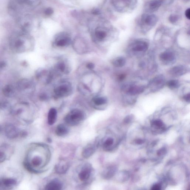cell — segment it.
Returning a JSON list of instances; mask_svg holds the SVG:
<instances>
[{
	"label": "cell",
	"instance_id": "cell-23",
	"mask_svg": "<svg viewBox=\"0 0 190 190\" xmlns=\"http://www.w3.org/2000/svg\"><path fill=\"white\" fill-rule=\"evenodd\" d=\"M152 126L158 129H163L165 125L163 122L159 120H155L152 122Z\"/></svg>",
	"mask_w": 190,
	"mask_h": 190
},
{
	"label": "cell",
	"instance_id": "cell-27",
	"mask_svg": "<svg viewBox=\"0 0 190 190\" xmlns=\"http://www.w3.org/2000/svg\"><path fill=\"white\" fill-rule=\"evenodd\" d=\"M56 68L61 72H64L66 71V66L63 61L58 62L56 65Z\"/></svg>",
	"mask_w": 190,
	"mask_h": 190
},
{
	"label": "cell",
	"instance_id": "cell-16",
	"mask_svg": "<svg viewBox=\"0 0 190 190\" xmlns=\"http://www.w3.org/2000/svg\"><path fill=\"white\" fill-rule=\"evenodd\" d=\"M69 132L68 127L63 124H61L57 126L56 129V134L58 136H64L67 135Z\"/></svg>",
	"mask_w": 190,
	"mask_h": 190
},
{
	"label": "cell",
	"instance_id": "cell-5",
	"mask_svg": "<svg viewBox=\"0 0 190 190\" xmlns=\"http://www.w3.org/2000/svg\"><path fill=\"white\" fill-rule=\"evenodd\" d=\"M188 69L183 66H175L170 70L169 74L175 77L183 76L188 72Z\"/></svg>",
	"mask_w": 190,
	"mask_h": 190
},
{
	"label": "cell",
	"instance_id": "cell-8",
	"mask_svg": "<svg viewBox=\"0 0 190 190\" xmlns=\"http://www.w3.org/2000/svg\"><path fill=\"white\" fill-rule=\"evenodd\" d=\"M142 21V23L150 27H153L157 22V17L154 15H143Z\"/></svg>",
	"mask_w": 190,
	"mask_h": 190
},
{
	"label": "cell",
	"instance_id": "cell-19",
	"mask_svg": "<svg viewBox=\"0 0 190 190\" xmlns=\"http://www.w3.org/2000/svg\"><path fill=\"white\" fill-rule=\"evenodd\" d=\"M126 62L125 58L123 57H117L112 61V64L117 67H123L125 64Z\"/></svg>",
	"mask_w": 190,
	"mask_h": 190
},
{
	"label": "cell",
	"instance_id": "cell-9",
	"mask_svg": "<svg viewBox=\"0 0 190 190\" xmlns=\"http://www.w3.org/2000/svg\"><path fill=\"white\" fill-rule=\"evenodd\" d=\"M148 48V45L145 42L137 41L132 44V50L134 52H145Z\"/></svg>",
	"mask_w": 190,
	"mask_h": 190
},
{
	"label": "cell",
	"instance_id": "cell-38",
	"mask_svg": "<svg viewBox=\"0 0 190 190\" xmlns=\"http://www.w3.org/2000/svg\"><path fill=\"white\" fill-rule=\"evenodd\" d=\"M144 140L142 139H136L135 141L136 143L138 145H142V144L144 143Z\"/></svg>",
	"mask_w": 190,
	"mask_h": 190
},
{
	"label": "cell",
	"instance_id": "cell-7",
	"mask_svg": "<svg viewBox=\"0 0 190 190\" xmlns=\"http://www.w3.org/2000/svg\"><path fill=\"white\" fill-rule=\"evenodd\" d=\"M92 167L89 165L84 166L78 174L79 178L82 182L88 181L91 176Z\"/></svg>",
	"mask_w": 190,
	"mask_h": 190
},
{
	"label": "cell",
	"instance_id": "cell-10",
	"mask_svg": "<svg viewBox=\"0 0 190 190\" xmlns=\"http://www.w3.org/2000/svg\"><path fill=\"white\" fill-rule=\"evenodd\" d=\"M160 60L166 64L173 62L175 60V55L172 52L165 51L161 53L159 56Z\"/></svg>",
	"mask_w": 190,
	"mask_h": 190
},
{
	"label": "cell",
	"instance_id": "cell-11",
	"mask_svg": "<svg viewBox=\"0 0 190 190\" xmlns=\"http://www.w3.org/2000/svg\"><path fill=\"white\" fill-rule=\"evenodd\" d=\"M125 88L127 89V93L131 96H134L142 93L145 89V87L142 86H131L128 88Z\"/></svg>",
	"mask_w": 190,
	"mask_h": 190
},
{
	"label": "cell",
	"instance_id": "cell-26",
	"mask_svg": "<svg viewBox=\"0 0 190 190\" xmlns=\"http://www.w3.org/2000/svg\"><path fill=\"white\" fill-rule=\"evenodd\" d=\"M95 35L97 38L100 41H102L107 36L106 32L102 31H96Z\"/></svg>",
	"mask_w": 190,
	"mask_h": 190
},
{
	"label": "cell",
	"instance_id": "cell-28",
	"mask_svg": "<svg viewBox=\"0 0 190 190\" xmlns=\"http://www.w3.org/2000/svg\"><path fill=\"white\" fill-rule=\"evenodd\" d=\"M114 140L113 138L110 137L107 138L103 143V147L104 149H107L109 148L113 145Z\"/></svg>",
	"mask_w": 190,
	"mask_h": 190
},
{
	"label": "cell",
	"instance_id": "cell-32",
	"mask_svg": "<svg viewBox=\"0 0 190 190\" xmlns=\"http://www.w3.org/2000/svg\"><path fill=\"white\" fill-rule=\"evenodd\" d=\"M6 159V155L4 152L0 151V163L3 162Z\"/></svg>",
	"mask_w": 190,
	"mask_h": 190
},
{
	"label": "cell",
	"instance_id": "cell-12",
	"mask_svg": "<svg viewBox=\"0 0 190 190\" xmlns=\"http://www.w3.org/2000/svg\"><path fill=\"white\" fill-rule=\"evenodd\" d=\"M17 183V181L14 179H4L0 180V187L6 188H12L15 187Z\"/></svg>",
	"mask_w": 190,
	"mask_h": 190
},
{
	"label": "cell",
	"instance_id": "cell-25",
	"mask_svg": "<svg viewBox=\"0 0 190 190\" xmlns=\"http://www.w3.org/2000/svg\"><path fill=\"white\" fill-rule=\"evenodd\" d=\"M29 84L27 82V80H23L19 82V84L17 85L18 88L22 90L25 89L29 87Z\"/></svg>",
	"mask_w": 190,
	"mask_h": 190
},
{
	"label": "cell",
	"instance_id": "cell-2",
	"mask_svg": "<svg viewBox=\"0 0 190 190\" xmlns=\"http://www.w3.org/2000/svg\"><path fill=\"white\" fill-rule=\"evenodd\" d=\"M72 91V88L70 83H64L59 85L55 87L54 92L56 97L61 98L69 96Z\"/></svg>",
	"mask_w": 190,
	"mask_h": 190
},
{
	"label": "cell",
	"instance_id": "cell-20",
	"mask_svg": "<svg viewBox=\"0 0 190 190\" xmlns=\"http://www.w3.org/2000/svg\"><path fill=\"white\" fill-rule=\"evenodd\" d=\"M107 99L106 97H97L92 99V102L96 106H99L103 105L107 102Z\"/></svg>",
	"mask_w": 190,
	"mask_h": 190
},
{
	"label": "cell",
	"instance_id": "cell-36",
	"mask_svg": "<svg viewBox=\"0 0 190 190\" xmlns=\"http://www.w3.org/2000/svg\"><path fill=\"white\" fill-rule=\"evenodd\" d=\"M190 93L187 94L183 97V99L185 101L187 102H190Z\"/></svg>",
	"mask_w": 190,
	"mask_h": 190
},
{
	"label": "cell",
	"instance_id": "cell-24",
	"mask_svg": "<svg viewBox=\"0 0 190 190\" xmlns=\"http://www.w3.org/2000/svg\"><path fill=\"white\" fill-rule=\"evenodd\" d=\"M69 166L68 165L66 164L65 165H58L56 166V172L58 173H63L66 172L67 169H68Z\"/></svg>",
	"mask_w": 190,
	"mask_h": 190
},
{
	"label": "cell",
	"instance_id": "cell-18",
	"mask_svg": "<svg viewBox=\"0 0 190 190\" xmlns=\"http://www.w3.org/2000/svg\"><path fill=\"white\" fill-rule=\"evenodd\" d=\"M162 3L161 0H151L149 3V7L150 10L152 12H154L159 9Z\"/></svg>",
	"mask_w": 190,
	"mask_h": 190
},
{
	"label": "cell",
	"instance_id": "cell-1",
	"mask_svg": "<svg viewBox=\"0 0 190 190\" xmlns=\"http://www.w3.org/2000/svg\"><path fill=\"white\" fill-rule=\"evenodd\" d=\"M84 112L81 110L76 109L68 112L64 118L66 124L70 126H74L79 124L84 119Z\"/></svg>",
	"mask_w": 190,
	"mask_h": 190
},
{
	"label": "cell",
	"instance_id": "cell-22",
	"mask_svg": "<svg viewBox=\"0 0 190 190\" xmlns=\"http://www.w3.org/2000/svg\"><path fill=\"white\" fill-rule=\"evenodd\" d=\"M166 85L169 88L173 89L178 88L179 87V82L177 80H171L168 81L166 83Z\"/></svg>",
	"mask_w": 190,
	"mask_h": 190
},
{
	"label": "cell",
	"instance_id": "cell-4",
	"mask_svg": "<svg viewBox=\"0 0 190 190\" xmlns=\"http://www.w3.org/2000/svg\"><path fill=\"white\" fill-rule=\"evenodd\" d=\"M5 132L6 136L10 139L17 138L21 134L18 128L12 124H8L5 126Z\"/></svg>",
	"mask_w": 190,
	"mask_h": 190
},
{
	"label": "cell",
	"instance_id": "cell-13",
	"mask_svg": "<svg viewBox=\"0 0 190 190\" xmlns=\"http://www.w3.org/2000/svg\"><path fill=\"white\" fill-rule=\"evenodd\" d=\"M71 42V40L69 37L62 36L56 39L55 44L57 47H64L69 45Z\"/></svg>",
	"mask_w": 190,
	"mask_h": 190
},
{
	"label": "cell",
	"instance_id": "cell-15",
	"mask_svg": "<svg viewBox=\"0 0 190 190\" xmlns=\"http://www.w3.org/2000/svg\"><path fill=\"white\" fill-rule=\"evenodd\" d=\"M57 112L55 108H51L49 111L48 115V122L50 125H52L57 120Z\"/></svg>",
	"mask_w": 190,
	"mask_h": 190
},
{
	"label": "cell",
	"instance_id": "cell-29",
	"mask_svg": "<svg viewBox=\"0 0 190 190\" xmlns=\"http://www.w3.org/2000/svg\"><path fill=\"white\" fill-rule=\"evenodd\" d=\"M178 19L179 17L177 15H171L169 17V21L172 23H175Z\"/></svg>",
	"mask_w": 190,
	"mask_h": 190
},
{
	"label": "cell",
	"instance_id": "cell-39",
	"mask_svg": "<svg viewBox=\"0 0 190 190\" xmlns=\"http://www.w3.org/2000/svg\"><path fill=\"white\" fill-rule=\"evenodd\" d=\"M125 75L124 74H121L118 76V79L119 80L122 81L125 78Z\"/></svg>",
	"mask_w": 190,
	"mask_h": 190
},
{
	"label": "cell",
	"instance_id": "cell-3",
	"mask_svg": "<svg viewBox=\"0 0 190 190\" xmlns=\"http://www.w3.org/2000/svg\"><path fill=\"white\" fill-rule=\"evenodd\" d=\"M165 84V79L163 75L156 76L150 82L149 87L152 92H157L162 89Z\"/></svg>",
	"mask_w": 190,
	"mask_h": 190
},
{
	"label": "cell",
	"instance_id": "cell-30",
	"mask_svg": "<svg viewBox=\"0 0 190 190\" xmlns=\"http://www.w3.org/2000/svg\"><path fill=\"white\" fill-rule=\"evenodd\" d=\"M134 116L132 115L127 116L124 119V122L126 123H129L133 120Z\"/></svg>",
	"mask_w": 190,
	"mask_h": 190
},
{
	"label": "cell",
	"instance_id": "cell-35",
	"mask_svg": "<svg viewBox=\"0 0 190 190\" xmlns=\"http://www.w3.org/2000/svg\"><path fill=\"white\" fill-rule=\"evenodd\" d=\"M86 67H87V68L89 69L92 70L94 68L95 66L93 63H92V62H89V63H87V65H86Z\"/></svg>",
	"mask_w": 190,
	"mask_h": 190
},
{
	"label": "cell",
	"instance_id": "cell-40",
	"mask_svg": "<svg viewBox=\"0 0 190 190\" xmlns=\"http://www.w3.org/2000/svg\"><path fill=\"white\" fill-rule=\"evenodd\" d=\"M6 66V64L4 62H2L0 63V68H3L5 67Z\"/></svg>",
	"mask_w": 190,
	"mask_h": 190
},
{
	"label": "cell",
	"instance_id": "cell-34",
	"mask_svg": "<svg viewBox=\"0 0 190 190\" xmlns=\"http://www.w3.org/2000/svg\"><path fill=\"white\" fill-rule=\"evenodd\" d=\"M53 13V10L52 9V8H47V9L45 11V13L46 15H52Z\"/></svg>",
	"mask_w": 190,
	"mask_h": 190
},
{
	"label": "cell",
	"instance_id": "cell-41",
	"mask_svg": "<svg viewBox=\"0 0 190 190\" xmlns=\"http://www.w3.org/2000/svg\"><path fill=\"white\" fill-rule=\"evenodd\" d=\"M1 127H0V131H1Z\"/></svg>",
	"mask_w": 190,
	"mask_h": 190
},
{
	"label": "cell",
	"instance_id": "cell-37",
	"mask_svg": "<svg viewBox=\"0 0 190 190\" xmlns=\"http://www.w3.org/2000/svg\"><path fill=\"white\" fill-rule=\"evenodd\" d=\"M186 17L188 19H190V8L187 9L185 12Z\"/></svg>",
	"mask_w": 190,
	"mask_h": 190
},
{
	"label": "cell",
	"instance_id": "cell-31",
	"mask_svg": "<svg viewBox=\"0 0 190 190\" xmlns=\"http://www.w3.org/2000/svg\"><path fill=\"white\" fill-rule=\"evenodd\" d=\"M166 149L165 147H162L157 151V154L158 156H161L166 154Z\"/></svg>",
	"mask_w": 190,
	"mask_h": 190
},
{
	"label": "cell",
	"instance_id": "cell-14",
	"mask_svg": "<svg viewBox=\"0 0 190 190\" xmlns=\"http://www.w3.org/2000/svg\"><path fill=\"white\" fill-rule=\"evenodd\" d=\"M62 187V184L60 181L54 180L47 184L45 187V189L47 190H60Z\"/></svg>",
	"mask_w": 190,
	"mask_h": 190
},
{
	"label": "cell",
	"instance_id": "cell-6",
	"mask_svg": "<svg viewBox=\"0 0 190 190\" xmlns=\"http://www.w3.org/2000/svg\"><path fill=\"white\" fill-rule=\"evenodd\" d=\"M97 144H89L83 149L82 152V157L85 159L89 158L96 152L98 146Z\"/></svg>",
	"mask_w": 190,
	"mask_h": 190
},
{
	"label": "cell",
	"instance_id": "cell-17",
	"mask_svg": "<svg viewBox=\"0 0 190 190\" xmlns=\"http://www.w3.org/2000/svg\"><path fill=\"white\" fill-rule=\"evenodd\" d=\"M117 170V168L115 166H109L104 171L102 177L106 179H109L115 174Z\"/></svg>",
	"mask_w": 190,
	"mask_h": 190
},
{
	"label": "cell",
	"instance_id": "cell-33",
	"mask_svg": "<svg viewBox=\"0 0 190 190\" xmlns=\"http://www.w3.org/2000/svg\"><path fill=\"white\" fill-rule=\"evenodd\" d=\"M161 185L159 184H156L152 186L151 189L153 190H159L161 189Z\"/></svg>",
	"mask_w": 190,
	"mask_h": 190
},
{
	"label": "cell",
	"instance_id": "cell-21",
	"mask_svg": "<svg viewBox=\"0 0 190 190\" xmlns=\"http://www.w3.org/2000/svg\"><path fill=\"white\" fill-rule=\"evenodd\" d=\"M4 94L7 97H12L14 94L13 87L10 86H6L3 90Z\"/></svg>",
	"mask_w": 190,
	"mask_h": 190
}]
</instances>
